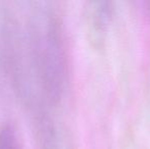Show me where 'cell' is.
Masks as SVG:
<instances>
[{"instance_id":"obj_3","label":"cell","mask_w":150,"mask_h":149,"mask_svg":"<svg viewBox=\"0 0 150 149\" xmlns=\"http://www.w3.org/2000/svg\"><path fill=\"white\" fill-rule=\"evenodd\" d=\"M0 149H20L16 133L9 124L0 126Z\"/></svg>"},{"instance_id":"obj_1","label":"cell","mask_w":150,"mask_h":149,"mask_svg":"<svg viewBox=\"0 0 150 149\" xmlns=\"http://www.w3.org/2000/svg\"><path fill=\"white\" fill-rule=\"evenodd\" d=\"M22 26L23 70L28 103L55 104L67 83L62 28L53 3L25 2Z\"/></svg>"},{"instance_id":"obj_2","label":"cell","mask_w":150,"mask_h":149,"mask_svg":"<svg viewBox=\"0 0 150 149\" xmlns=\"http://www.w3.org/2000/svg\"><path fill=\"white\" fill-rule=\"evenodd\" d=\"M113 6L109 1L90 2L87 8V18L93 40L100 41L106 33L112 18Z\"/></svg>"}]
</instances>
